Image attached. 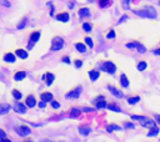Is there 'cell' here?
Listing matches in <instances>:
<instances>
[{
  "label": "cell",
  "mask_w": 160,
  "mask_h": 142,
  "mask_svg": "<svg viewBox=\"0 0 160 142\" xmlns=\"http://www.w3.org/2000/svg\"><path fill=\"white\" fill-rule=\"evenodd\" d=\"M125 127H126V128H134V125L128 122V124H125Z\"/></svg>",
  "instance_id": "45"
},
{
  "label": "cell",
  "mask_w": 160,
  "mask_h": 142,
  "mask_svg": "<svg viewBox=\"0 0 160 142\" xmlns=\"http://www.w3.org/2000/svg\"><path fill=\"white\" fill-rule=\"evenodd\" d=\"M0 142H11V141L8 140V138H1V140H0Z\"/></svg>",
  "instance_id": "47"
},
{
  "label": "cell",
  "mask_w": 160,
  "mask_h": 142,
  "mask_svg": "<svg viewBox=\"0 0 160 142\" xmlns=\"http://www.w3.org/2000/svg\"><path fill=\"white\" fill-rule=\"evenodd\" d=\"M99 4H100V6L105 8V6H108L110 4V0H99Z\"/></svg>",
  "instance_id": "29"
},
{
  "label": "cell",
  "mask_w": 160,
  "mask_h": 142,
  "mask_svg": "<svg viewBox=\"0 0 160 142\" xmlns=\"http://www.w3.org/2000/svg\"><path fill=\"white\" fill-rule=\"evenodd\" d=\"M83 29L85 30L86 33H90V31H92V25L88 24V23H84V24H83Z\"/></svg>",
  "instance_id": "27"
},
{
  "label": "cell",
  "mask_w": 160,
  "mask_h": 142,
  "mask_svg": "<svg viewBox=\"0 0 160 142\" xmlns=\"http://www.w3.org/2000/svg\"><path fill=\"white\" fill-rule=\"evenodd\" d=\"M109 110H111V111H115V112H120V109H119L118 106H115V105H108L106 106Z\"/></svg>",
  "instance_id": "28"
},
{
  "label": "cell",
  "mask_w": 160,
  "mask_h": 142,
  "mask_svg": "<svg viewBox=\"0 0 160 142\" xmlns=\"http://www.w3.org/2000/svg\"><path fill=\"white\" fill-rule=\"evenodd\" d=\"M26 76V74H25L24 71H21V72H18V74H15V76H14V79L16 81H20V80H23V79Z\"/></svg>",
  "instance_id": "20"
},
{
  "label": "cell",
  "mask_w": 160,
  "mask_h": 142,
  "mask_svg": "<svg viewBox=\"0 0 160 142\" xmlns=\"http://www.w3.org/2000/svg\"><path fill=\"white\" fill-rule=\"evenodd\" d=\"M79 131L81 135H84V136H88V135L90 133V131H92V128L89 127V126H80L79 127Z\"/></svg>",
  "instance_id": "9"
},
{
  "label": "cell",
  "mask_w": 160,
  "mask_h": 142,
  "mask_svg": "<svg viewBox=\"0 0 160 142\" xmlns=\"http://www.w3.org/2000/svg\"><path fill=\"white\" fill-rule=\"evenodd\" d=\"M78 116H80V110H78V109H73L70 111V117H73V118H75V117H78Z\"/></svg>",
  "instance_id": "22"
},
{
  "label": "cell",
  "mask_w": 160,
  "mask_h": 142,
  "mask_svg": "<svg viewBox=\"0 0 160 142\" xmlns=\"http://www.w3.org/2000/svg\"><path fill=\"white\" fill-rule=\"evenodd\" d=\"M75 47H76V50H78V51H80V52H85L86 51V47H85L84 44L78 43V44H75Z\"/></svg>",
  "instance_id": "18"
},
{
  "label": "cell",
  "mask_w": 160,
  "mask_h": 142,
  "mask_svg": "<svg viewBox=\"0 0 160 142\" xmlns=\"http://www.w3.org/2000/svg\"><path fill=\"white\" fill-rule=\"evenodd\" d=\"M106 36H108V39H114V37H115V33H114V31H110V33H109Z\"/></svg>",
  "instance_id": "38"
},
{
  "label": "cell",
  "mask_w": 160,
  "mask_h": 142,
  "mask_svg": "<svg viewBox=\"0 0 160 142\" xmlns=\"http://www.w3.org/2000/svg\"><path fill=\"white\" fill-rule=\"evenodd\" d=\"M146 69V62H140L139 65H138V70L139 71H143Z\"/></svg>",
  "instance_id": "31"
},
{
  "label": "cell",
  "mask_w": 160,
  "mask_h": 142,
  "mask_svg": "<svg viewBox=\"0 0 160 142\" xmlns=\"http://www.w3.org/2000/svg\"><path fill=\"white\" fill-rule=\"evenodd\" d=\"M126 20H128V16H126V15H124V16L118 21V24H121V23H124V21H126Z\"/></svg>",
  "instance_id": "40"
},
{
  "label": "cell",
  "mask_w": 160,
  "mask_h": 142,
  "mask_svg": "<svg viewBox=\"0 0 160 142\" xmlns=\"http://www.w3.org/2000/svg\"><path fill=\"white\" fill-rule=\"evenodd\" d=\"M109 91H110L115 97H118V99H121V97H123V92H120V91H119L118 89H115V87L109 86Z\"/></svg>",
  "instance_id": "8"
},
{
  "label": "cell",
  "mask_w": 160,
  "mask_h": 142,
  "mask_svg": "<svg viewBox=\"0 0 160 142\" xmlns=\"http://www.w3.org/2000/svg\"><path fill=\"white\" fill-rule=\"evenodd\" d=\"M0 138H5V132L3 130H0Z\"/></svg>",
  "instance_id": "46"
},
{
  "label": "cell",
  "mask_w": 160,
  "mask_h": 142,
  "mask_svg": "<svg viewBox=\"0 0 160 142\" xmlns=\"http://www.w3.org/2000/svg\"><path fill=\"white\" fill-rule=\"evenodd\" d=\"M131 118H133V120H138V121L140 122V125L144 126V127H149V128L155 127L154 122H153L151 120H149V118L144 117V116H131Z\"/></svg>",
  "instance_id": "2"
},
{
  "label": "cell",
  "mask_w": 160,
  "mask_h": 142,
  "mask_svg": "<svg viewBox=\"0 0 160 142\" xmlns=\"http://www.w3.org/2000/svg\"><path fill=\"white\" fill-rule=\"evenodd\" d=\"M10 111V105L8 103H0V115H5Z\"/></svg>",
  "instance_id": "7"
},
{
  "label": "cell",
  "mask_w": 160,
  "mask_h": 142,
  "mask_svg": "<svg viewBox=\"0 0 160 142\" xmlns=\"http://www.w3.org/2000/svg\"><path fill=\"white\" fill-rule=\"evenodd\" d=\"M130 3V0H123V6H124V9H129V4Z\"/></svg>",
  "instance_id": "36"
},
{
  "label": "cell",
  "mask_w": 160,
  "mask_h": 142,
  "mask_svg": "<svg viewBox=\"0 0 160 142\" xmlns=\"http://www.w3.org/2000/svg\"><path fill=\"white\" fill-rule=\"evenodd\" d=\"M56 19H58V20H60V21H68L69 20V15L67 14V12H64V14H59L58 16H56Z\"/></svg>",
  "instance_id": "16"
},
{
  "label": "cell",
  "mask_w": 160,
  "mask_h": 142,
  "mask_svg": "<svg viewBox=\"0 0 160 142\" xmlns=\"http://www.w3.org/2000/svg\"><path fill=\"white\" fill-rule=\"evenodd\" d=\"M13 96L15 97L16 100H20V97H21V94L19 92L18 90H13Z\"/></svg>",
  "instance_id": "30"
},
{
  "label": "cell",
  "mask_w": 160,
  "mask_h": 142,
  "mask_svg": "<svg viewBox=\"0 0 160 142\" xmlns=\"http://www.w3.org/2000/svg\"><path fill=\"white\" fill-rule=\"evenodd\" d=\"M39 37H40V33H39V31H36V33H34L33 35L30 36V41L35 43V41H38V40H39Z\"/></svg>",
  "instance_id": "23"
},
{
  "label": "cell",
  "mask_w": 160,
  "mask_h": 142,
  "mask_svg": "<svg viewBox=\"0 0 160 142\" xmlns=\"http://www.w3.org/2000/svg\"><path fill=\"white\" fill-rule=\"evenodd\" d=\"M79 16L80 18H85V16H90V10L88 8H83L79 11Z\"/></svg>",
  "instance_id": "11"
},
{
  "label": "cell",
  "mask_w": 160,
  "mask_h": 142,
  "mask_svg": "<svg viewBox=\"0 0 160 142\" xmlns=\"http://www.w3.org/2000/svg\"><path fill=\"white\" fill-rule=\"evenodd\" d=\"M16 131L20 136H28V135H30V132H31L28 126H20V127L16 128Z\"/></svg>",
  "instance_id": "5"
},
{
  "label": "cell",
  "mask_w": 160,
  "mask_h": 142,
  "mask_svg": "<svg viewBox=\"0 0 160 142\" xmlns=\"http://www.w3.org/2000/svg\"><path fill=\"white\" fill-rule=\"evenodd\" d=\"M63 46H64V41H63V39H60V37H55V39L53 40V45H51V50H53V51L60 50Z\"/></svg>",
  "instance_id": "3"
},
{
  "label": "cell",
  "mask_w": 160,
  "mask_h": 142,
  "mask_svg": "<svg viewBox=\"0 0 160 142\" xmlns=\"http://www.w3.org/2000/svg\"><path fill=\"white\" fill-rule=\"evenodd\" d=\"M14 110L18 113H25V112H26V106L23 105V103H20V102H16L14 105Z\"/></svg>",
  "instance_id": "6"
},
{
  "label": "cell",
  "mask_w": 160,
  "mask_h": 142,
  "mask_svg": "<svg viewBox=\"0 0 160 142\" xmlns=\"http://www.w3.org/2000/svg\"><path fill=\"white\" fill-rule=\"evenodd\" d=\"M26 142H30V141H26Z\"/></svg>",
  "instance_id": "51"
},
{
  "label": "cell",
  "mask_w": 160,
  "mask_h": 142,
  "mask_svg": "<svg viewBox=\"0 0 160 142\" xmlns=\"http://www.w3.org/2000/svg\"><path fill=\"white\" fill-rule=\"evenodd\" d=\"M26 106L28 107H34L35 106V99L33 96H28L26 97Z\"/></svg>",
  "instance_id": "12"
},
{
  "label": "cell",
  "mask_w": 160,
  "mask_h": 142,
  "mask_svg": "<svg viewBox=\"0 0 160 142\" xmlns=\"http://www.w3.org/2000/svg\"><path fill=\"white\" fill-rule=\"evenodd\" d=\"M96 107H98V109H104V107H106V102L105 101H99V102L96 103Z\"/></svg>",
  "instance_id": "33"
},
{
  "label": "cell",
  "mask_w": 160,
  "mask_h": 142,
  "mask_svg": "<svg viewBox=\"0 0 160 142\" xmlns=\"http://www.w3.org/2000/svg\"><path fill=\"white\" fill-rule=\"evenodd\" d=\"M50 102H51V106L54 107V109H59V107H60V103L56 102V101H50Z\"/></svg>",
  "instance_id": "34"
},
{
  "label": "cell",
  "mask_w": 160,
  "mask_h": 142,
  "mask_svg": "<svg viewBox=\"0 0 160 142\" xmlns=\"http://www.w3.org/2000/svg\"><path fill=\"white\" fill-rule=\"evenodd\" d=\"M120 81H121V85H123L124 87H128V86H129V81H128V79H126V76H125V75H121Z\"/></svg>",
  "instance_id": "24"
},
{
  "label": "cell",
  "mask_w": 160,
  "mask_h": 142,
  "mask_svg": "<svg viewBox=\"0 0 160 142\" xmlns=\"http://www.w3.org/2000/svg\"><path fill=\"white\" fill-rule=\"evenodd\" d=\"M85 41H86V45H89L90 47H93V40L90 39V37H86Z\"/></svg>",
  "instance_id": "37"
},
{
  "label": "cell",
  "mask_w": 160,
  "mask_h": 142,
  "mask_svg": "<svg viewBox=\"0 0 160 142\" xmlns=\"http://www.w3.org/2000/svg\"><path fill=\"white\" fill-rule=\"evenodd\" d=\"M159 133V128L158 127H151V131L148 133V136L149 137H151V136H156V135Z\"/></svg>",
  "instance_id": "25"
},
{
  "label": "cell",
  "mask_w": 160,
  "mask_h": 142,
  "mask_svg": "<svg viewBox=\"0 0 160 142\" xmlns=\"http://www.w3.org/2000/svg\"><path fill=\"white\" fill-rule=\"evenodd\" d=\"M0 4L1 5H4V6H10V4H9L6 0H0Z\"/></svg>",
  "instance_id": "41"
},
{
  "label": "cell",
  "mask_w": 160,
  "mask_h": 142,
  "mask_svg": "<svg viewBox=\"0 0 160 142\" xmlns=\"http://www.w3.org/2000/svg\"><path fill=\"white\" fill-rule=\"evenodd\" d=\"M4 61L6 62H14L15 61V55L14 54H6L4 56Z\"/></svg>",
  "instance_id": "13"
},
{
  "label": "cell",
  "mask_w": 160,
  "mask_h": 142,
  "mask_svg": "<svg viewBox=\"0 0 160 142\" xmlns=\"http://www.w3.org/2000/svg\"><path fill=\"white\" fill-rule=\"evenodd\" d=\"M136 15L142 18H151V19H155L156 18V11L154 10L153 8H148V9H144V10H134Z\"/></svg>",
  "instance_id": "1"
},
{
  "label": "cell",
  "mask_w": 160,
  "mask_h": 142,
  "mask_svg": "<svg viewBox=\"0 0 160 142\" xmlns=\"http://www.w3.org/2000/svg\"><path fill=\"white\" fill-rule=\"evenodd\" d=\"M41 100H43V101H51V100H53V95L50 94V92L41 94Z\"/></svg>",
  "instance_id": "17"
},
{
  "label": "cell",
  "mask_w": 160,
  "mask_h": 142,
  "mask_svg": "<svg viewBox=\"0 0 160 142\" xmlns=\"http://www.w3.org/2000/svg\"><path fill=\"white\" fill-rule=\"evenodd\" d=\"M81 65H83V61H80V60H75V66H76V67H81Z\"/></svg>",
  "instance_id": "39"
},
{
  "label": "cell",
  "mask_w": 160,
  "mask_h": 142,
  "mask_svg": "<svg viewBox=\"0 0 160 142\" xmlns=\"http://www.w3.org/2000/svg\"><path fill=\"white\" fill-rule=\"evenodd\" d=\"M154 54H155V55H160V50H159V49H158V50H155V52H154Z\"/></svg>",
  "instance_id": "48"
},
{
  "label": "cell",
  "mask_w": 160,
  "mask_h": 142,
  "mask_svg": "<svg viewBox=\"0 0 160 142\" xmlns=\"http://www.w3.org/2000/svg\"><path fill=\"white\" fill-rule=\"evenodd\" d=\"M140 101V97H129V100H128V102L130 103V105H135Z\"/></svg>",
  "instance_id": "26"
},
{
  "label": "cell",
  "mask_w": 160,
  "mask_h": 142,
  "mask_svg": "<svg viewBox=\"0 0 160 142\" xmlns=\"http://www.w3.org/2000/svg\"><path fill=\"white\" fill-rule=\"evenodd\" d=\"M40 142H51V141H49V140H41Z\"/></svg>",
  "instance_id": "50"
},
{
  "label": "cell",
  "mask_w": 160,
  "mask_h": 142,
  "mask_svg": "<svg viewBox=\"0 0 160 142\" xmlns=\"http://www.w3.org/2000/svg\"><path fill=\"white\" fill-rule=\"evenodd\" d=\"M46 106V103H45V101H41V102H39V107L40 109H44V107Z\"/></svg>",
  "instance_id": "44"
},
{
  "label": "cell",
  "mask_w": 160,
  "mask_h": 142,
  "mask_svg": "<svg viewBox=\"0 0 160 142\" xmlns=\"http://www.w3.org/2000/svg\"><path fill=\"white\" fill-rule=\"evenodd\" d=\"M126 47H129V49H133V47H135V43H129V44H126Z\"/></svg>",
  "instance_id": "42"
},
{
  "label": "cell",
  "mask_w": 160,
  "mask_h": 142,
  "mask_svg": "<svg viewBox=\"0 0 160 142\" xmlns=\"http://www.w3.org/2000/svg\"><path fill=\"white\" fill-rule=\"evenodd\" d=\"M101 67L104 69V70H105L106 72H109V74H114V72H115V70H117V67H115V65L113 64V62H110V61H106V62H104Z\"/></svg>",
  "instance_id": "4"
},
{
  "label": "cell",
  "mask_w": 160,
  "mask_h": 142,
  "mask_svg": "<svg viewBox=\"0 0 160 142\" xmlns=\"http://www.w3.org/2000/svg\"><path fill=\"white\" fill-rule=\"evenodd\" d=\"M16 56H19L20 59H26L28 58V52L25 50H16Z\"/></svg>",
  "instance_id": "14"
},
{
  "label": "cell",
  "mask_w": 160,
  "mask_h": 142,
  "mask_svg": "<svg viewBox=\"0 0 160 142\" xmlns=\"http://www.w3.org/2000/svg\"><path fill=\"white\" fill-rule=\"evenodd\" d=\"M80 94H81V87H78V89H75L73 92L67 94V97H68V99H69V97H78Z\"/></svg>",
  "instance_id": "10"
},
{
  "label": "cell",
  "mask_w": 160,
  "mask_h": 142,
  "mask_svg": "<svg viewBox=\"0 0 160 142\" xmlns=\"http://www.w3.org/2000/svg\"><path fill=\"white\" fill-rule=\"evenodd\" d=\"M84 111H85V112H89V111H93V110H92V109H84Z\"/></svg>",
  "instance_id": "49"
},
{
  "label": "cell",
  "mask_w": 160,
  "mask_h": 142,
  "mask_svg": "<svg viewBox=\"0 0 160 142\" xmlns=\"http://www.w3.org/2000/svg\"><path fill=\"white\" fill-rule=\"evenodd\" d=\"M89 76H90V80L92 81H95V80H98V77H99V71H90L89 72Z\"/></svg>",
  "instance_id": "15"
},
{
  "label": "cell",
  "mask_w": 160,
  "mask_h": 142,
  "mask_svg": "<svg viewBox=\"0 0 160 142\" xmlns=\"http://www.w3.org/2000/svg\"><path fill=\"white\" fill-rule=\"evenodd\" d=\"M46 77H48V82H46V84L51 85L53 84V80H54V75H53V74H48V75H46Z\"/></svg>",
  "instance_id": "32"
},
{
  "label": "cell",
  "mask_w": 160,
  "mask_h": 142,
  "mask_svg": "<svg viewBox=\"0 0 160 142\" xmlns=\"http://www.w3.org/2000/svg\"><path fill=\"white\" fill-rule=\"evenodd\" d=\"M135 47L138 49V51H139L140 54H144L146 51V49H145V46L143 45V44H139V43H135Z\"/></svg>",
  "instance_id": "19"
},
{
  "label": "cell",
  "mask_w": 160,
  "mask_h": 142,
  "mask_svg": "<svg viewBox=\"0 0 160 142\" xmlns=\"http://www.w3.org/2000/svg\"><path fill=\"white\" fill-rule=\"evenodd\" d=\"M106 130L110 132V131H120L121 128H120V126H118V125H110L106 127Z\"/></svg>",
  "instance_id": "21"
},
{
  "label": "cell",
  "mask_w": 160,
  "mask_h": 142,
  "mask_svg": "<svg viewBox=\"0 0 160 142\" xmlns=\"http://www.w3.org/2000/svg\"><path fill=\"white\" fill-rule=\"evenodd\" d=\"M25 25H26V19H24V20H23V23L18 25V29H19V30H20V29H23V27L25 26Z\"/></svg>",
  "instance_id": "35"
},
{
  "label": "cell",
  "mask_w": 160,
  "mask_h": 142,
  "mask_svg": "<svg viewBox=\"0 0 160 142\" xmlns=\"http://www.w3.org/2000/svg\"><path fill=\"white\" fill-rule=\"evenodd\" d=\"M63 61H64L65 64H70V60H69L68 56H64V58H63Z\"/></svg>",
  "instance_id": "43"
}]
</instances>
